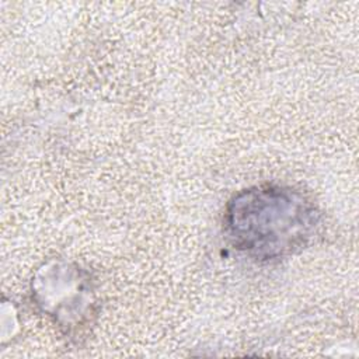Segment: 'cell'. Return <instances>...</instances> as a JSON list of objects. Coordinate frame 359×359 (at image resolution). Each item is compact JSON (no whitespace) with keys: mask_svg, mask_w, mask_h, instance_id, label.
<instances>
[{"mask_svg":"<svg viewBox=\"0 0 359 359\" xmlns=\"http://www.w3.org/2000/svg\"><path fill=\"white\" fill-rule=\"evenodd\" d=\"M320 222L321 212L300 191L259 185L240 191L227 202L223 231L237 251L268 262L304 250Z\"/></svg>","mask_w":359,"mask_h":359,"instance_id":"cell-1","label":"cell"},{"mask_svg":"<svg viewBox=\"0 0 359 359\" xmlns=\"http://www.w3.org/2000/svg\"><path fill=\"white\" fill-rule=\"evenodd\" d=\"M88 280L87 272L66 262L46 265L35 279L36 303L69 331L81 325L93 313L91 283Z\"/></svg>","mask_w":359,"mask_h":359,"instance_id":"cell-2","label":"cell"}]
</instances>
